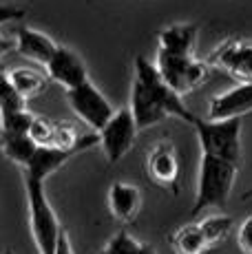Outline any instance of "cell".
Listing matches in <instances>:
<instances>
[{
  "label": "cell",
  "instance_id": "21",
  "mask_svg": "<svg viewBox=\"0 0 252 254\" xmlns=\"http://www.w3.org/2000/svg\"><path fill=\"white\" fill-rule=\"evenodd\" d=\"M25 109H27V100H22V97L13 91V86L7 82V77H4V80L0 82V120L13 115V113H20V111H25Z\"/></svg>",
  "mask_w": 252,
  "mask_h": 254
},
{
  "label": "cell",
  "instance_id": "15",
  "mask_svg": "<svg viewBox=\"0 0 252 254\" xmlns=\"http://www.w3.org/2000/svg\"><path fill=\"white\" fill-rule=\"evenodd\" d=\"M71 157H73V153H66V150H58V148H51V146H47V148L38 146L33 157L29 159V164L22 168L25 179H36V182L45 184L47 179H49L56 170H60Z\"/></svg>",
  "mask_w": 252,
  "mask_h": 254
},
{
  "label": "cell",
  "instance_id": "11",
  "mask_svg": "<svg viewBox=\"0 0 252 254\" xmlns=\"http://www.w3.org/2000/svg\"><path fill=\"white\" fill-rule=\"evenodd\" d=\"M248 113H252V82L217 93L208 104V120H241Z\"/></svg>",
  "mask_w": 252,
  "mask_h": 254
},
{
  "label": "cell",
  "instance_id": "19",
  "mask_svg": "<svg viewBox=\"0 0 252 254\" xmlns=\"http://www.w3.org/2000/svg\"><path fill=\"white\" fill-rule=\"evenodd\" d=\"M197 226H199L208 248H215V246L224 243L226 239L230 237L235 223H232V217L217 212V214H208V217H203L201 221H197Z\"/></svg>",
  "mask_w": 252,
  "mask_h": 254
},
{
  "label": "cell",
  "instance_id": "16",
  "mask_svg": "<svg viewBox=\"0 0 252 254\" xmlns=\"http://www.w3.org/2000/svg\"><path fill=\"white\" fill-rule=\"evenodd\" d=\"M7 82L13 86V91H16L22 100H31L38 93L45 91L47 75H42V73L36 69H29V66H16V69L7 71Z\"/></svg>",
  "mask_w": 252,
  "mask_h": 254
},
{
  "label": "cell",
  "instance_id": "26",
  "mask_svg": "<svg viewBox=\"0 0 252 254\" xmlns=\"http://www.w3.org/2000/svg\"><path fill=\"white\" fill-rule=\"evenodd\" d=\"M56 254H73V248H71V241H69V234H66V230L60 234V241H58Z\"/></svg>",
  "mask_w": 252,
  "mask_h": 254
},
{
  "label": "cell",
  "instance_id": "7",
  "mask_svg": "<svg viewBox=\"0 0 252 254\" xmlns=\"http://www.w3.org/2000/svg\"><path fill=\"white\" fill-rule=\"evenodd\" d=\"M66 100H69L71 111L89 126L93 133H100L106 126V122L115 115V109L106 95L91 80L80 84L77 89L66 91Z\"/></svg>",
  "mask_w": 252,
  "mask_h": 254
},
{
  "label": "cell",
  "instance_id": "23",
  "mask_svg": "<svg viewBox=\"0 0 252 254\" xmlns=\"http://www.w3.org/2000/svg\"><path fill=\"white\" fill-rule=\"evenodd\" d=\"M33 115L29 109L20 111V113H13L9 117H2L0 120V130L2 133H18V135H27L29 133V126H31L33 122Z\"/></svg>",
  "mask_w": 252,
  "mask_h": 254
},
{
  "label": "cell",
  "instance_id": "13",
  "mask_svg": "<svg viewBox=\"0 0 252 254\" xmlns=\"http://www.w3.org/2000/svg\"><path fill=\"white\" fill-rule=\"evenodd\" d=\"M199 27L192 22H175L164 27L157 38V51L168 56H195Z\"/></svg>",
  "mask_w": 252,
  "mask_h": 254
},
{
  "label": "cell",
  "instance_id": "27",
  "mask_svg": "<svg viewBox=\"0 0 252 254\" xmlns=\"http://www.w3.org/2000/svg\"><path fill=\"white\" fill-rule=\"evenodd\" d=\"M4 77H7V69H2V64H0V82H2Z\"/></svg>",
  "mask_w": 252,
  "mask_h": 254
},
{
  "label": "cell",
  "instance_id": "29",
  "mask_svg": "<svg viewBox=\"0 0 252 254\" xmlns=\"http://www.w3.org/2000/svg\"><path fill=\"white\" fill-rule=\"evenodd\" d=\"M2 254H13V252H11V250H4V252H2Z\"/></svg>",
  "mask_w": 252,
  "mask_h": 254
},
{
  "label": "cell",
  "instance_id": "4",
  "mask_svg": "<svg viewBox=\"0 0 252 254\" xmlns=\"http://www.w3.org/2000/svg\"><path fill=\"white\" fill-rule=\"evenodd\" d=\"M201 155L241 166V120H199L195 124Z\"/></svg>",
  "mask_w": 252,
  "mask_h": 254
},
{
  "label": "cell",
  "instance_id": "22",
  "mask_svg": "<svg viewBox=\"0 0 252 254\" xmlns=\"http://www.w3.org/2000/svg\"><path fill=\"white\" fill-rule=\"evenodd\" d=\"M53 130H56V122H51L49 117H40L36 115L31 122V126H29V139L33 141L36 146H42V148H47V146L53 144Z\"/></svg>",
  "mask_w": 252,
  "mask_h": 254
},
{
  "label": "cell",
  "instance_id": "6",
  "mask_svg": "<svg viewBox=\"0 0 252 254\" xmlns=\"http://www.w3.org/2000/svg\"><path fill=\"white\" fill-rule=\"evenodd\" d=\"M137 124L133 120L128 106L115 111V115L106 122V126L98 133V144L104 153L106 162L109 164H118L122 162L126 155L133 150L135 139H137Z\"/></svg>",
  "mask_w": 252,
  "mask_h": 254
},
{
  "label": "cell",
  "instance_id": "25",
  "mask_svg": "<svg viewBox=\"0 0 252 254\" xmlns=\"http://www.w3.org/2000/svg\"><path fill=\"white\" fill-rule=\"evenodd\" d=\"M237 246H239L241 254H252V214L239 223V230H237Z\"/></svg>",
  "mask_w": 252,
  "mask_h": 254
},
{
  "label": "cell",
  "instance_id": "10",
  "mask_svg": "<svg viewBox=\"0 0 252 254\" xmlns=\"http://www.w3.org/2000/svg\"><path fill=\"white\" fill-rule=\"evenodd\" d=\"M45 71H47V77L53 80L56 84H60L64 91L77 89L80 84H84L89 80V71H86L84 60L77 56L73 49L64 45H58L51 60L47 62Z\"/></svg>",
  "mask_w": 252,
  "mask_h": 254
},
{
  "label": "cell",
  "instance_id": "12",
  "mask_svg": "<svg viewBox=\"0 0 252 254\" xmlns=\"http://www.w3.org/2000/svg\"><path fill=\"white\" fill-rule=\"evenodd\" d=\"M106 206L115 221L128 226L137 219L139 210H142V192L135 184L115 182L111 184L109 194H106Z\"/></svg>",
  "mask_w": 252,
  "mask_h": 254
},
{
  "label": "cell",
  "instance_id": "1",
  "mask_svg": "<svg viewBox=\"0 0 252 254\" xmlns=\"http://www.w3.org/2000/svg\"><path fill=\"white\" fill-rule=\"evenodd\" d=\"M128 109L133 113V120L139 130L157 126L164 120H171V117L188 122L190 126L197 122L195 113L186 106L184 97H179L162 80L155 64L144 56L135 58V75L133 86H130Z\"/></svg>",
  "mask_w": 252,
  "mask_h": 254
},
{
  "label": "cell",
  "instance_id": "5",
  "mask_svg": "<svg viewBox=\"0 0 252 254\" xmlns=\"http://www.w3.org/2000/svg\"><path fill=\"white\" fill-rule=\"evenodd\" d=\"M155 69L162 75V80L184 97L186 93L195 91L210 73V64L197 56H168V53H159L155 56Z\"/></svg>",
  "mask_w": 252,
  "mask_h": 254
},
{
  "label": "cell",
  "instance_id": "14",
  "mask_svg": "<svg viewBox=\"0 0 252 254\" xmlns=\"http://www.w3.org/2000/svg\"><path fill=\"white\" fill-rule=\"evenodd\" d=\"M56 49H58V42L47 36V33L38 31V29H31V27L16 29V51L18 56L27 58L29 62L47 66V62L51 60Z\"/></svg>",
  "mask_w": 252,
  "mask_h": 254
},
{
  "label": "cell",
  "instance_id": "2",
  "mask_svg": "<svg viewBox=\"0 0 252 254\" xmlns=\"http://www.w3.org/2000/svg\"><path fill=\"white\" fill-rule=\"evenodd\" d=\"M237 173H239V166L201 155L195 201H192V210H190L192 217L201 214L203 210L224 208L232 194V188H235Z\"/></svg>",
  "mask_w": 252,
  "mask_h": 254
},
{
  "label": "cell",
  "instance_id": "3",
  "mask_svg": "<svg viewBox=\"0 0 252 254\" xmlns=\"http://www.w3.org/2000/svg\"><path fill=\"white\" fill-rule=\"evenodd\" d=\"M27 206H29V228L38 254H56L60 234L64 232L49 197L45 192V184L36 179H25Z\"/></svg>",
  "mask_w": 252,
  "mask_h": 254
},
{
  "label": "cell",
  "instance_id": "28",
  "mask_svg": "<svg viewBox=\"0 0 252 254\" xmlns=\"http://www.w3.org/2000/svg\"><path fill=\"white\" fill-rule=\"evenodd\" d=\"M244 199H252V188H250V190H246V192H244Z\"/></svg>",
  "mask_w": 252,
  "mask_h": 254
},
{
  "label": "cell",
  "instance_id": "20",
  "mask_svg": "<svg viewBox=\"0 0 252 254\" xmlns=\"http://www.w3.org/2000/svg\"><path fill=\"white\" fill-rule=\"evenodd\" d=\"M102 254H157L151 243H142L126 230H118L102 248Z\"/></svg>",
  "mask_w": 252,
  "mask_h": 254
},
{
  "label": "cell",
  "instance_id": "18",
  "mask_svg": "<svg viewBox=\"0 0 252 254\" xmlns=\"http://www.w3.org/2000/svg\"><path fill=\"white\" fill-rule=\"evenodd\" d=\"M171 246L175 254H206L210 250L197 223H186L177 228L171 237Z\"/></svg>",
  "mask_w": 252,
  "mask_h": 254
},
{
  "label": "cell",
  "instance_id": "17",
  "mask_svg": "<svg viewBox=\"0 0 252 254\" xmlns=\"http://www.w3.org/2000/svg\"><path fill=\"white\" fill-rule=\"evenodd\" d=\"M36 148L38 146L29 139V135L2 133V130H0V150H2V155L9 162H13L16 166H20V168H25L29 164V159L33 157Z\"/></svg>",
  "mask_w": 252,
  "mask_h": 254
},
{
  "label": "cell",
  "instance_id": "9",
  "mask_svg": "<svg viewBox=\"0 0 252 254\" xmlns=\"http://www.w3.org/2000/svg\"><path fill=\"white\" fill-rule=\"evenodd\" d=\"M146 175L159 188L177 194L179 188V157L171 139H159L146 153Z\"/></svg>",
  "mask_w": 252,
  "mask_h": 254
},
{
  "label": "cell",
  "instance_id": "8",
  "mask_svg": "<svg viewBox=\"0 0 252 254\" xmlns=\"http://www.w3.org/2000/svg\"><path fill=\"white\" fill-rule=\"evenodd\" d=\"M210 69H221L237 82H252V40L228 38L212 49L208 58Z\"/></svg>",
  "mask_w": 252,
  "mask_h": 254
},
{
  "label": "cell",
  "instance_id": "24",
  "mask_svg": "<svg viewBox=\"0 0 252 254\" xmlns=\"http://www.w3.org/2000/svg\"><path fill=\"white\" fill-rule=\"evenodd\" d=\"M22 16H25V9L9 7V4H0V27L7 24V22H11V20H18V18H22ZM7 51H9V40L0 33V58H2Z\"/></svg>",
  "mask_w": 252,
  "mask_h": 254
}]
</instances>
